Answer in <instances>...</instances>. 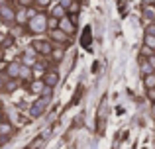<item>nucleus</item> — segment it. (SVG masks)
<instances>
[{
    "mask_svg": "<svg viewBox=\"0 0 155 149\" xmlns=\"http://www.w3.org/2000/svg\"><path fill=\"white\" fill-rule=\"evenodd\" d=\"M47 14H43V12H38V14L34 16V18H30L28 20V31L30 34H34V35H41V34H45L47 30H49V26H47Z\"/></svg>",
    "mask_w": 155,
    "mask_h": 149,
    "instance_id": "f257e3e1",
    "label": "nucleus"
},
{
    "mask_svg": "<svg viewBox=\"0 0 155 149\" xmlns=\"http://www.w3.org/2000/svg\"><path fill=\"white\" fill-rule=\"evenodd\" d=\"M0 18L4 22H16V8L8 0H0Z\"/></svg>",
    "mask_w": 155,
    "mask_h": 149,
    "instance_id": "f03ea898",
    "label": "nucleus"
},
{
    "mask_svg": "<svg viewBox=\"0 0 155 149\" xmlns=\"http://www.w3.org/2000/svg\"><path fill=\"white\" fill-rule=\"evenodd\" d=\"M57 28H59L61 31H65V34L67 35H73L77 31V26H75V22H73V18L71 16H63V18L59 20V22H57Z\"/></svg>",
    "mask_w": 155,
    "mask_h": 149,
    "instance_id": "7ed1b4c3",
    "label": "nucleus"
},
{
    "mask_svg": "<svg viewBox=\"0 0 155 149\" xmlns=\"http://www.w3.org/2000/svg\"><path fill=\"white\" fill-rule=\"evenodd\" d=\"M31 47L39 55H51V51H53V45H51L49 39H34V45Z\"/></svg>",
    "mask_w": 155,
    "mask_h": 149,
    "instance_id": "20e7f679",
    "label": "nucleus"
},
{
    "mask_svg": "<svg viewBox=\"0 0 155 149\" xmlns=\"http://www.w3.org/2000/svg\"><path fill=\"white\" fill-rule=\"evenodd\" d=\"M47 102H49V100H45V98H41V96H39V98L31 104V108H30V116H31V118H39V116L45 112Z\"/></svg>",
    "mask_w": 155,
    "mask_h": 149,
    "instance_id": "39448f33",
    "label": "nucleus"
},
{
    "mask_svg": "<svg viewBox=\"0 0 155 149\" xmlns=\"http://www.w3.org/2000/svg\"><path fill=\"white\" fill-rule=\"evenodd\" d=\"M12 131H14V126H12L10 122H6V120H2V122H0V145L10 139Z\"/></svg>",
    "mask_w": 155,
    "mask_h": 149,
    "instance_id": "423d86ee",
    "label": "nucleus"
},
{
    "mask_svg": "<svg viewBox=\"0 0 155 149\" xmlns=\"http://www.w3.org/2000/svg\"><path fill=\"white\" fill-rule=\"evenodd\" d=\"M20 69H22V63H20V61H12V63L6 65L4 75H6V79H18V76H20Z\"/></svg>",
    "mask_w": 155,
    "mask_h": 149,
    "instance_id": "0eeeda50",
    "label": "nucleus"
},
{
    "mask_svg": "<svg viewBox=\"0 0 155 149\" xmlns=\"http://www.w3.org/2000/svg\"><path fill=\"white\" fill-rule=\"evenodd\" d=\"M22 65H26V67H34L35 63H38V53H35V49L34 47H30V49H26V53L22 55Z\"/></svg>",
    "mask_w": 155,
    "mask_h": 149,
    "instance_id": "6e6552de",
    "label": "nucleus"
},
{
    "mask_svg": "<svg viewBox=\"0 0 155 149\" xmlns=\"http://www.w3.org/2000/svg\"><path fill=\"white\" fill-rule=\"evenodd\" d=\"M69 37H71V35H67L65 31H61L59 28L49 30V41H55V43H61V45H63V43L69 41Z\"/></svg>",
    "mask_w": 155,
    "mask_h": 149,
    "instance_id": "1a4fd4ad",
    "label": "nucleus"
},
{
    "mask_svg": "<svg viewBox=\"0 0 155 149\" xmlns=\"http://www.w3.org/2000/svg\"><path fill=\"white\" fill-rule=\"evenodd\" d=\"M41 80L47 84V86H55V84L59 83V73H57L55 69H49V71H45V73L41 75Z\"/></svg>",
    "mask_w": 155,
    "mask_h": 149,
    "instance_id": "9d476101",
    "label": "nucleus"
},
{
    "mask_svg": "<svg viewBox=\"0 0 155 149\" xmlns=\"http://www.w3.org/2000/svg\"><path fill=\"white\" fill-rule=\"evenodd\" d=\"M28 20H30V16H28V8L26 6H18V10H16V22H18L20 26H26Z\"/></svg>",
    "mask_w": 155,
    "mask_h": 149,
    "instance_id": "9b49d317",
    "label": "nucleus"
},
{
    "mask_svg": "<svg viewBox=\"0 0 155 149\" xmlns=\"http://www.w3.org/2000/svg\"><path fill=\"white\" fill-rule=\"evenodd\" d=\"M49 16H51V18H55V20H61L63 16H67V8H63L61 4H55V6L49 10Z\"/></svg>",
    "mask_w": 155,
    "mask_h": 149,
    "instance_id": "f8f14e48",
    "label": "nucleus"
},
{
    "mask_svg": "<svg viewBox=\"0 0 155 149\" xmlns=\"http://www.w3.org/2000/svg\"><path fill=\"white\" fill-rule=\"evenodd\" d=\"M43 86H45V83H43L41 79H35V80H31V84H30V90L34 92V94H41Z\"/></svg>",
    "mask_w": 155,
    "mask_h": 149,
    "instance_id": "ddd939ff",
    "label": "nucleus"
},
{
    "mask_svg": "<svg viewBox=\"0 0 155 149\" xmlns=\"http://www.w3.org/2000/svg\"><path fill=\"white\" fill-rule=\"evenodd\" d=\"M31 75H34L31 67L22 65V69H20V76H18V79H20V80H30V79H31Z\"/></svg>",
    "mask_w": 155,
    "mask_h": 149,
    "instance_id": "4468645a",
    "label": "nucleus"
},
{
    "mask_svg": "<svg viewBox=\"0 0 155 149\" xmlns=\"http://www.w3.org/2000/svg\"><path fill=\"white\" fill-rule=\"evenodd\" d=\"M143 18L155 20V6H153V4H147V6L143 8Z\"/></svg>",
    "mask_w": 155,
    "mask_h": 149,
    "instance_id": "2eb2a0df",
    "label": "nucleus"
},
{
    "mask_svg": "<svg viewBox=\"0 0 155 149\" xmlns=\"http://www.w3.org/2000/svg\"><path fill=\"white\" fill-rule=\"evenodd\" d=\"M16 84H18V79H10L4 83V90L6 92H14L16 90Z\"/></svg>",
    "mask_w": 155,
    "mask_h": 149,
    "instance_id": "dca6fc26",
    "label": "nucleus"
},
{
    "mask_svg": "<svg viewBox=\"0 0 155 149\" xmlns=\"http://www.w3.org/2000/svg\"><path fill=\"white\" fill-rule=\"evenodd\" d=\"M143 45L147 47V49H155V35H149V34H145Z\"/></svg>",
    "mask_w": 155,
    "mask_h": 149,
    "instance_id": "f3484780",
    "label": "nucleus"
},
{
    "mask_svg": "<svg viewBox=\"0 0 155 149\" xmlns=\"http://www.w3.org/2000/svg\"><path fill=\"white\" fill-rule=\"evenodd\" d=\"M143 83H145V86H147V88H153V86H155V75H153V73L145 75V76H143Z\"/></svg>",
    "mask_w": 155,
    "mask_h": 149,
    "instance_id": "a211bd4d",
    "label": "nucleus"
},
{
    "mask_svg": "<svg viewBox=\"0 0 155 149\" xmlns=\"http://www.w3.org/2000/svg\"><path fill=\"white\" fill-rule=\"evenodd\" d=\"M51 94H53V86H47V84H45L39 96H41V98H45V100H49V98H51Z\"/></svg>",
    "mask_w": 155,
    "mask_h": 149,
    "instance_id": "6ab92c4d",
    "label": "nucleus"
},
{
    "mask_svg": "<svg viewBox=\"0 0 155 149\" xmlns=\"http://www.w3.org/2000/svg\"><path fill=\"white\" fill-rule=\"evenodd\" d=\"M141 73L143 75H149V73H155L153 67L149 65V61H141Z\"/></svg>",
    "mask_w": 155,
    "mask_h": 149,
    "instance_id": "aec40b11",
    "label": "nucleus"
},
{
    "mask_svg": "<svg viewBox=\"0 0 155 149\" xmlns=\"http://www.w3.org/2000/svg\"><path fill=\"white\" fill-rule=\"evenodd\" d=\"M83 45L84 47L91 45V28H87V30H84V34H83Z\"/></svg>",
    "mask_w": 155,
    "mask_h": 149,
    "instance_id": "412c9836",
    "label": "nucleus"
},
{
    "mask_svg": "<svg viewBox=\"0 0 155 149\" xmlns=\"http://www.w3.org/2000/svg\"><path fill=\"white\" fill-rule=\"evenodd\" d=\"M31 71H35V73H41V75H43L47 69H45V65H43V63H39V61H38L34 67H31Z\"/></svg>",
    "mask_w": 155,
    "mask_h": 149,
    "instance_id": "4be33fe9",
    "label": "nucleus"
},
{
    "mask_svg": "<svg viewBox=\"0 0 155 149\" xmlns=\"http://www.w3.org/2000/svg\"><path fill=\"white\" fill-rule=\"evenodd\" d=\"M51 55H53V61H61V59H63V51L61 49H53Z\"/></svg>",
    "mask_w": 155,
    "mask_h": 149,
    "instance_id": "5701e85b",
    "label": "nucleus"
},
{
    "mask_svg": "<svg viewBox=\"0 0 155 149\" xmlns=\"http://www.w3.org/2000/svg\"><path fill=\"white\" fill-rule=\"evenodd\" d=\"M75 12H79V4H77V2H73L71 6L67 8V14H75Z\"/></svg>",
    "mask_w": 155,
    "mask_h": 149,
    "instance_id": "b1692460",
    "label": "nucleus"
},
{
    "mask_svg": "<svg viewBox=\"0 0 155 149\" xmlns=\"http://www.w3.org/2000/svg\"><path fill=\"white\" fill-rule=\"evenodd\" d=\"M35 4H38V6H49V4L53 2V0H34Z\"/></svg>",
    "mask_w": 155,
    "mask_h": 149,
    "instance_id": "393cba45",
    "label": "nucleus"
},
{
    "mask_svg": "<svg viewBox=\"0 0 155 149\" xmlns=\"http://www.w3.org/2000/svg\"><path fill=\"white\" fill-rule=\"evenodd\" d=\"M18 4H20V6H26V8H30L31 4H34V0H18Z\"/></svg>",
    "mask_w": 155,
    "mask_h": 149,
    "instance_id": "a878e982",
    "label": "nucleus"
},
{
    "mask_svg": "<svg viewBox=\"0 0 155 149\" xmlns=\"http://www.w3.org/2000/svg\"><path fill=\"white\" fill-rule=\"evenodd\" d=\"M147 98L155 102V86H153V88H147Z\"/></svg>",
    "mask_w": 155,
    "mask_h": 149,
    "instance_id": "bb28decb",
    "label": "nucleus"
},
{
    "mask_svg": "<svg viewBox=\"0 0 155 149\" xmlns=\"http://www.w3.org/2000/svg\"><path fill=\"white\" fill-rule=\"evenodd\" d=\"M145 34H149V35H155V24H151V26H147Z\"/></svg>",
    "mask_w": 155,
    "mask_h": 149,
    "instance_id": "cd10ccee",
    "label": "nucleus"
},
{
    "mask_svg": "<svg viewBox=\"0 0 155 149\" xmlns=\"http://www.w3.org/2000/svg\"><path fill=\"white\" fill-rule=\"evenodd\" d=\"M59 4H61L63 8H69V6L73 4V0H59Z\"/></svg>",
    "mask_w": 155,
    "mask_h": 149,
    "instance_id": "c85d7f7f",
    "label": "nucleus"
},
{
    "mask_svg": "<svg viewBox=\"0 0 155 149\" xmlns=\"http://www.w3.org/2000/svg\"><path fill=\"white\" fill-rule=\"evenodd\" d=\"M4 83H6V75H4V73H0V90L4 88Z\"/></svg>",
    "mask_w": 155,
    "mask_h": 149,
    "instance_id": "c756f323",
    "label": "nucleus"
},
{
    "mask_svg": "<svg viewBox=\"0 0 155 149\" xmlns=\"http://www.w3.org/2000/svg\"><path fill=\"white\" fill-rule=\"evenodd\" d=\"M147 61H149V65H151L153 69H155V55H149V59H147Z\"/></svg>",
    "mask_w": 155,
    "mask_h": 149,
    "instance_id": "7c9ffc66",
    "label": "nucleus"
},
{
    "mask_svg": "<svg viewBox=\"0 0 155 149\" xmlns=\"http://www.w3.org/2000/svg\"><path fill=\"white\" fill-rule=\"evenodd\" d=\"M151 114H153V118H155V102H153V106H151Z\"/></svg>",
    "mask_w": 155,
    "mask_h": 149,
    "instance_id": "2f4dec72",
    "label": "nucleus"
},
{
    "mask_svg": "<svg viewBox=\"0 0 155 149\" xmlns=\"http://www.w3.org/2000/svg\"><path fill=\"white\" fill-rule=\"evenodd\" d=\"M2 120H4V116H2V112H0V122H2Z\"/></svg>",
    "mask_w": 155,
    "mask_h": 149,
    "instance_id": "473e14b6",
    "label": "nucleus"
},
{
    "mask_svg": "<svg viewBox=\"0 0 155 149\" xmlns=\"http://www.w3.org/2000/svg\"><path fill=\"white\" fill-rule=\"evenodd\" d=\"M8 2H18V0H8Z\"/></svg>",
    "mask_w": 155,
    "mask_h": 149,
    "instance_id": "72a5a7b5",
    "label": "nucleus"
}]
</instances>
